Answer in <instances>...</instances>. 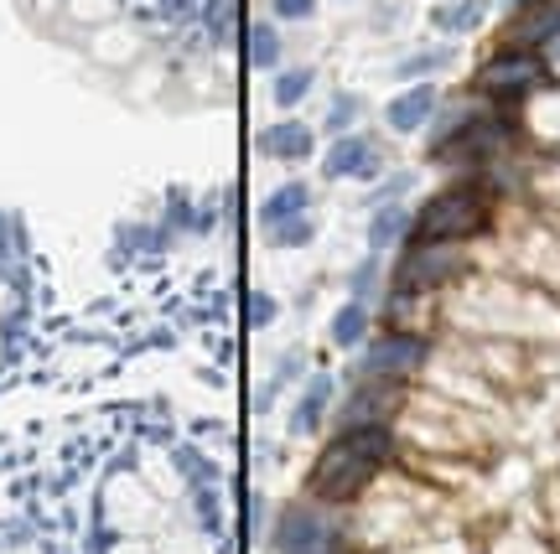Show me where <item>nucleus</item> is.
Segmentation results:
<instances>
[{
	"label": "nucleus",
	"mask_w": 560,
	"mask_h": 554,
	"mask_svg": "<svg viewBox=\"0 0 560 554\" xmlns=\"http://www.w3.org/2000/svg\"><path fill=\"white\" fill-rule=\"evenodd\" d=\"M270 11H276L280 21H306L317 11V0H270Z\"/></svg>",
	"instance_id": "obj_24"
},
{
	"label": "nucleus",
	"mask_w": 560,
	"mask_h": 554,
	"mask_svg": "<svg viewBox=\"0 0 560 554\" xmlns=\"http://www.w3.org/2000/svg\"><path fill=\"white\" fill-rule=\"evenodd\" d=\"M405 228H410L405 208H400V202H384L380 213H374V223H369V244H374V249H384V244H395Z\"/></svg>",
	"instance_id": "obj_17"
},
{
	"label": "nucleus",
	"mask_w": 560,
	"mask_h": 554,
	"mask_svg": "<svg viewBox=\"0 0 560 554\" xmlns=\"http://www.w3.org/2000/svg\"><path fill=\"white\" fill-rule=\"evenodd\" d=\"M306 202H312L306 181H285L276 198L260 208V223H265V228H276V223H285V219H296V213H306Z\"/></svg>",
	"instance_id": "obj_14"
},
{
	"label": "nucleus",
	"mask_w": 560,
	"mask_h": 554,
	"mask_svg": "<svg viewBox=\"0 0 560 554\" xmlns=\"http://www.w3.org/2000/svg\"><path fill=\"white\" fill-rule=\"evenodd\" d=\"M327 394H332V378L317 374V378H312V394L301 399L296 420H291V431H296V436H306V431H317V420H322V404H327Z\"/></svg>",
	"instance_id": "obj_16"
},
{
	"label": "nucleus",
	"mask_w": 560,
	"mask_h": 554,
	"mask_svg": "<svg viewBox=\"0 0 560 554\" xmlns=\"http://www.w3.org/2000/svg\"><path fill=\"white\" fill-rule=\"evenodd\" d=\"M260 151L276 161H306L312 156V130L301 119H280V125L260 130Z\"/></svg>",
	"instance_id": "obj_11"
},
{
	"label": "nucleus",
	"mask_w": 560,
	"mask_h": 554,
	"mask_svg": "<svg viewBox=\"0 0 560 554\" xmlns=\"http://www.w3.org/2000/svg\"><path fill=\"white\" fill-rule=\"evenodd\" d=\"M219 539V472L192 446H130L100 472L89 554H208Z\"/></svg>",
	"instance_id": "obj_1"
},
{
	"label": "nucleus",
	"mask_w": 560,
	"mask_h": 554,
	"mask_svg": "<svg viewBox=\"0 0 560 554\" xmlns=\"http://www.w3.org/2000/svg\"><path fill=\"white\" fill-rule=\"evenodd\" d=\"M482 16H488V0H462V5L436 11V26L441 32H472V26H482Z\"/></svg>",
	"instance_id": "obj_18"
},
{
	"label": "nucleus",
	"mask_w": 560,
	"mask_h": 554,
	"mask_svg": "<svg viewBox=\"0 0 560 554\" xmlns=\"http://www.w3.org/2000/svg\"><path fill=\"white\" fill-rule=\"evenodd\" d=\"M452 62V52L446 47H436V52H416V58L400 62V79H416V73H436V68H446Z\"/></svg>",
	"instance_id": "obj_23"
},
{
	"label": "nucleus",
	"mask_w": 560,
	"mask_h": 554,
	"mask_svg": "<svg viewBox=\"0 0 560 554\" xmlns=\"http://www.w3.org/2000/svg\"><path fill=\"white\" fill-rule=\"evenodd\" d=\"M249 62H255V68H276V62H280L276 26H265V21H255V26H249Z\"/></svg>",
	"instance_id": "obj_20"
},
{
	"label": "nucleus",
	"mask_w": 560,
	"mask_h": 554,
	"mask_svg": "<svg viewBox=\"0 0 560 554\" xmlns=\"http://www.w3.org/2000/svg\"><path fill=\"white\" fill-rule=\"evenodd\" d=\"M0 554H73L37 518H5L0 523Z\"/></svg>",
	"instance_id": "obj_9"
},
{
	"label": "nucleus",
	"mask_w": 560,
	"mask_h": 554,
	"mask_svg": "<svg viewBox=\"0 0 560 554\" xmlns=\"http://www.w3.org/2000/svg\"><path fill=\"white\" fill-rule=\"evenodd\" d=\"M431 109H436V89H431V83H420V89H405L400 99L389 104V130L410 135V130H420V125L431 119Z\"/></svg>",
	"instance_id": "obj_12"
},
{
	"label": "nucleus",
	"mask_w": 560,
	"mask_h": 554,
	"mask_svg": "<svg viewBox=\"0 0 560 554\" xmlns=\"http://www.w3.org/2000/svg\"><path fill=\"white\" fill-rule=\"evenodd\" d=\"M374 145L363 135H342L332 151H327V161H322V172L327 177H374Z\"/></svg>",
	"instance_id": "obj_10"
},
{
	"label": "nucleus",
	"mask_w": 560,
	"mask_h": 554,
	"mask_svg": "<svg viewBox=\"0 0 560 554\" xmlns=\"http://www.w3.org/2000/svg\"><path fill=\"white\" fill-rule=\"evenodd\" d=\"M280 554H338V529L317 518L312 508H291L280 518V534H276Z\"/></svg>",
	"instance_id": "obj_5"
},
{
	"label": "nucleus",
	"mask_w": 560,
	"mask_h": 554,
	"mask_svg": "<svg viewBox=\"0 0 560 554\" xmlns=\"http://www.w3.org/2000/svg\"><path fill=\"white\" fill-rule=\"evenodd\" d=\"M312 79H317L312 68H291V73H280L276 79V104L280 109H291V104L306 99V94H312Z\"/></svg>",
	"instance_id": "obj_21"
},
{
	"label": "nucleus",
	"mask_w": 560,
	"mask_h": 554,
	"mask_svg": "<svg viewBox=\"0 0 560 554\" xmlns=\"http://www.w3.org/2000/svg\"><path fill=\"white\" fill-rule=\"evenodd\" d=\"M37 317V264L16 213H0V378L16 368Z\"/></svg>",
	"instance_id": "obj_2"
},
{
	"label": "nucleus",
	"mask_w": 560,
	"mask_h": 554,
	"mask_svg": "<svg viewBox=\"0 0 560 554\" xmlns=\"http://www.w3.org/2000/svg\"><path fill=\"white\" fill-rule=\"evenodd\" d=\"M420 363H425V342H420V337H405V332H389V337H380V342L369 347L363 374L400 378V374H410V368H420Z\"/></svg>",
	"instance_id": "obj_6"
},
{
	"label": "nucleus",
	"mask_w": 560,
	"mask_h": 554,
	"mask_svg": "<svg viewBox=\"0 0 560 554\" xmlns=\"http://www.w3.org/2000/svg\"><path fill=\"white\" fill-rule=\"evenodd\" d=\"M540 79H545V68H540V58H529V52H509V58H493L482 68V89L499 94V99L529 94Z\"/></svg>",
	"instance_id": "obj_7"
},
{
	"label": "nucleus",
	"mask_w": 560,
	"mask_h": 554,
	"mask_svg": "<svg viewBox=\"0 0 560 554\" xmlns=\"http://www.w3.org/2000/svg\"><path fill=\"white\" fill-rule=\"evenodd\" d=\"M389 461V431L384 425H348L312 467V493L317 497H353Z\"/></svg>",
	"instance_id": "obj_3"
},
{
	"label": "nucleus",
	"mask_w": 560,
	"mask_h": 554,
	"mask_svg": "<svg viewBox=\"0 0 560 554\" xmlns=\"http://www.w3.org/2000/svg\"><path fill=\"white\" fill-rule=\"evenodd\" d=\"M482 223V198L478 192H441L425 202V213L416 219L420 244H446V238H467Z\"/></svg>",
	"instance_id": "obj_4"
},
{
	"label": "nucleus",
	"mask_w": 560,
	"mask_h": 554,
	"mask_svg": "<svg viewBox=\"0 0 560 554\" xmlns=\"http://www.w3.org/2000/svg\"><path fill=\"white\" fill-rule=\"evenodd\" d=\"M363 332H369V311H363L359 300H353V306H342L338 317H332V342H338V347L363 342Z\"/></svg>",
	"instance_id": "obj_19"
},
{
	"label": "nucleus",
	"mask_w": 560,
	"mask_h": 554,
	"mask_svg": "<svg viewBox=\"0 0 560 554\" xmlns=\"http://www.w3.org/2000/svg\"><path fill=\"white\" fill-rule=\"evenodd\" d=\"M270 317H276V300H270V296H249V321H255V327H265Z\"/></svg>",
	"instance_id": "obj_26"
},
{
	"label": "nucleus",
	"mask_w": 560,
	"mask_h": 554,
	"mask_svg": "<svg viewBox=\"0 0 560 554\" xmlns=\"http://www.w3.org/2000/svg\"><path fill=\"white\" fill-rule=\"evenodd\" d=\"M457 275V255L446 244H420L416 255L400 264V291H425V285H441V280Z\"/></svg>",
	"instance_id": "obj_8"
},
{
	"label": "nucleus",
	"mask_w": 560,
	"mask_h": 554,
	"mask_svg": "<svg viewBox=\"0 0 560 554\" xmlns=\"http://www.w3.org/2000/svg\"><path fill=\"white\" fill-rule=\"evenodd\" d=\"M556 26H560V5H556V0H545V5H535L529 16H520V26H514V42L556 37Z\"/></svg>",
	"instance_id": "obj_15"
},
{
	"label": "nucleus",
	"mask_w": 560,
	"mask_h": 554,
	"mask_svg": "<svg viewBox=\"0 0 560 554\" xmlns=\"http://www.w3.org/2000/svg\"><path fill=\"white\" fill-rule=\"evenodd\" d=\"M353 115H359V99H353V94H342V99L332 104V115H327V130H348Z\"/></svg>",
	"instance_id": "obj_25"
},
{
	"label": "nucleus",
	"mask_w": 560,
	"mask_h": 554,
	"mask_svg": "<svg viewBox=\"0 0 560 554\" xmlns=\"http://www.w3.org/2000/svg\"><path fill=\"white\" fill-rule=\"evenodd\" d=\"M265 234L276 238L280 249H296V244H312V219H306V213H296V219L276 223V228H265Z\"/></svg>",
	"instance_id": "obj_22"
},
{
	"label": "nucleus",
	"mask_w": 560,
	"mask_h": 554,
	"mask_svg": "<svg viewBox=\"0 0 560 554\" xmlns=\"http://www.w3.org/2000/svg\"><path fill=\"white\" fill-rule=\"evenodd\" d=\"M400 404V389H359L348 399V425H380Z\"/></svg>",
	"instance_id": "obj_13"
}]
</instances>
